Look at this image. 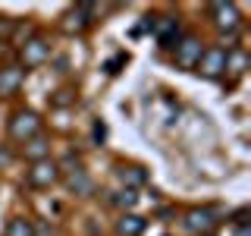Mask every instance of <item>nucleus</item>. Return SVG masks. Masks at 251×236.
Segmentation results:
<instances>
[{
    "instance_id": "nucleus-7",
    "label": "nucleus",
    "mask_w": 251,
    "mask_h": 236,
    "mask_svg": "<svg viewBox=\"0 0 251 236\" xmlns=\"http://www.w3.org/2000/svg\"><path fill=\"white\" fill-rule=\"evenodd\" d=\"M173 51H176V63L182 69H195V66H198V60H201V54H204V44L195 35H188V38H182V41L173 47Z\"/></svg>"
},
{
    "instance_id": "nucleus-12",
    "label": "nucleus",
    "mask_w": 251,
    "mask_h": 236,
    "mask_svg": "<svg viewBox=\"0 0 251 236\" xmlns=\"http://www.w3.org/2000/svg\"><path fill=\"white\" fill-rule=\"evenodd\" d=\"M66 189H69V192H75V195H88V192H91V177H88V173H85L82 167L69 170V177H66Z\"/></svg>"
},
{
    "instance_id": "nucleus-10",
    "label": "nucleus",
    "mask_w": 251,
    "mask_h": 236,
    "mask_svg": "<svg viewBox=\"0 0 251 236\" xmlns=\"http://www.w3.org/2000/svg\"><path fill=\"white\" fill-rule=\"evenodd\" d=\"M22 151H25V157H28L31 164H35V161H44V157H50V139H44L41 132H38L35 139L22 142Z\"/></svg>"
},
{
    "instance_id": "nucleus-17",
    "label": "nucleus",
    "mask_w": 251,
    "mask_h": 236,
    "mask_svg": "<svg viewBox=\"0 0 251 236\" xmlns=\"http://www.w3.org/2000/svg\"><path fill=\"white\" fill-rule=\"evenodd\" d=\"M110 202H113L116 208H135V205H138V195L132 192V189H123V192H113V195H110Z\"/></svg>"
},
{
    "instance_id": "nucleus-14",
    "label": "nucleus",
    "mask_w": 251,
    "mask_h": 236,
    "mask_svg": "<svg viewBox=\"0 0 251 236\" xmlns=\"http://www.w3.org/2000/svg\"><path fill=\"white\" fill-rule=\"evenodd\" d=\"M145 227H148L145 217H138V214H123V220L116 224V230H120V236H141V233H145Z\"/></svg>"
},
{
    "instance_id": "nucleus-5",
    "label": "nucleus",
    "mask_w": 251,
    "mask_h": 236,
    "mask_svg": "<svg viewBox=\"0 0 251 236\" xmlns=\"http://www.w3.org/2000/svg\"><path fill=\"white\" fill-rule=\"evenodd\" d=\"M217 224H220V220H217V214H214L210 208H192V211L185 214V230H188V233L210 236V233L217 230Z\"/></svg>"
},
{
    "instance_id": "nucleus-18",
    "label": "nucleus",
    "mask_w": 251,
    "mask_h": 236,
    "mask_svg": "<svg viewBox=\"0 0 251 236\" xmlns=\"http://www.w3.org/2000/svg\"><path fill=\"white\" fill-rule=\"evenodd\" d=\"M126 60H129V57H126V54H120V57H113V60H110V63H107V66H104V69H107V73H110V76H113V73H120V66H123V63H126Z\"/></svg>"
},
{
    "instance_id": "nucleus-11",
    "label": "nucleus",
    "mask_w": 251,
    "mask_h": 236,
    "mask_svg": "<svg viewBox=\"0 0 251 236\" xmlns=\"http://www.w3.org/2000/svg\"><path fill=\"white\" fill-rule=\"evenodd\" d=\"M91 26V16L82 10V6H75V10H69L66 16H63V31L66 35H78V31H85Z\"/></svg>"
},
{
    "instance_id": "nucleus-1",
    "label": "nucleus",
    "mask_w": 251,
    "mask_h": 236,
    "mask_svg": "<svg viewBox=\"0 0 251 236\" xmlns=\"http://www.w3.org/2000/svg\"><path fill=\"white\" fill-rule=\"evenodd\" d=\"M210 13H214V26L223 31V35H235L242 26V13L235 3H226V0H217L210 3Z\"/></svg>"
},
{
    "instance_id": "nucleus-13",
    "label": "nucleus",
    "mask_w": 251,
    "mask_h": 236,
    "mask_svg": "<svg viewBox=\"0 0 251 236\" xmlns=\"http://www.w3.org/2000/svg\"><path fill=\"white\" fill-rule=\"evenodd\" d=\"M120 179H123V186L126 189H141L148 183V173H145V167H120Z\"/></svg>"
},
{
    "instance_id": "nucleus-21",
    "label": "nucleus",
    "mask_w": 251,
    "mask_h": 236,
    "mask_svg": "<svg viewBox=\"0 0 251 236\" xmlns=\"http://www.w3.org/2000/svg\"><path fill=\"white\" fill-rule=\"evenodd\" d=\"M0 164H10V151H0Z\"/></svg>"
},
{
    "instance_id": "nucleus-4",
    "label": "nucleus",
    "mask_w": 251,
    "mask_h": 236,
    "mask_svg": "<svg viewBox=\"0 0 251 236\" xmlns=\"http://www.w3.org/2000/svg\"><path fill=\"white\" fill-rule=\"evenodd\" d=\"M19 57H22V63H19L22 69L25 66H41V63L50 57V44H47L41 35H35V38H28V41L19 47Z\"/></svg>"
},
{
    "instance_id": "nucleus-2",
    "label": "nucleus",
    "mask_w": 251,
    "mask_h": 236,
    "mask_svg": "<svg viewBox=\"0 0 251 236\" xmlns=\"http://www.w3.org/2000/svg\"><path fill=\"white\" fill-rule=\"evenodd\" d=\"M41 132V120H38L35 110H19V114L10 120V136L16 142H28Z\"/></svg>"
},
{
    "instance_id": "nucleus-19",
    "label": "nucleus",
    "mask_w": 251,
    "mask_h": 236,
    "mask_svg": "<svg viewBox=\"0 0 251 236\" xmlns=\"http://www.w3.org/2000/svg\"><path fill=\"white\" fill-rule=\"evenodd\" d=\"M104 139H107V126L98 120V123H94V142H98V145H100V142H104Z\"/></svg>"
},
{
    "instance_id": "nucleus-15",
    "label": "nucleus",
    "mask_w": 251,
    "mask_h": 236,
    "mask_svg": "<svg viewBox=\"0 0 251 236\" xmlns=\"http://www.w3.org/2000/svg\"><path fill=\"white\" fill-rule=\"evenodd\" d=\"M245 66H248V54L242 51V47H232V51H226V69L235 76H242L245 73Z\"/></svg>"
},
{
    "instance_id": "nucleus-3",
    "label": "nucleus",
    "mask_w": 251,
    "mask_h": 236,
    "mask_svg": "<svg viewBox=\"0 0 251 236\" xmlns=\"http://www.w3.org/2000/svg\"><path fill=\"white\" fill-rule=\"evenodd\" d=\"M60 179V164L50 161V157H44V161H35L28 170V186L35 189H50L53 183Z\"/></svg>"
},
{
    "instance_id": "nucleus-9",
    "label": "nucleus",
    "mask_w": 251,
    "mask_h": 236,
    "mask_svg": "<svg viewBox=\"0 0 251 236\" xmlns=\"http://www.w3.org/2000/svg\"><path fill=\"white\" fill-rule=\"evenodd\" d=\"M28 69H22V66H3L0 69V94H13V91H19V85H22V79H25Z\"/></svg>"
},
{
    "instance_id": "nucleus-8",
    "label": "nucleus",
    "mask_w": 251,
    "mask_h": 236,
    "mask_svg": "<svg viewBox=\"0 0 251 236\" xmlns=\"http://www.w3.org/2000/svg\"><path fill=\"white\" fill-rule=\"evenodd\" d=\"M154 38L160 47L179 44V19L176 16H154Z\"/></svg>"
},
{
    "instance_id": "nucleus-16",
    "label": "nucleus",
    "mask_w": 251,
    "mask_h": 236,
    "mask_svg": "<svg viewBox=\"0 0 251 236\" xmlns=\"http://www.w3.org/2000/svg\"><path fill=\"white\" fill-rule=\"evenodd\" d=\"M6 236H35V227L25 217H13L10 227H6Z\"/></svg>"
},
{
    "instance_id": "nucleus-6",
    "label": "nucleus",
    "mask_w": 251,
    "mask_h": 236,
    "mask_svg": "<svg viewBox=\"0 0 251 236\" xmlns=\"http://www.w3.org/2000/svg\"><path fill=\"white\" fill-rule=\"evenodd\" d=\"M198 73L204 79H217L226 73V47H210V51L201 54L198 60Z\"/></svg>"
},
{
    "instance_id": "nucleus-20",
    "label": "nucleus",
    "mask_w": 251,
    "mask_h": 236,
    "mask_svg": "<svg viewBox=\"0 0 251 236\" xmlns=\"http://www.w3.org/2000/svg\"><path fill=\"white\" fill-rule=\"evenodd\" d=\"M235 236H251V227H248V224H242V227H235Z\"/></svg>"
}]
</instances>
